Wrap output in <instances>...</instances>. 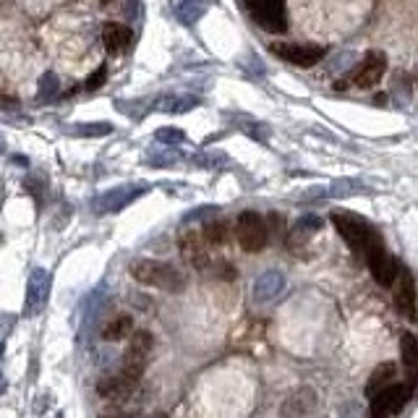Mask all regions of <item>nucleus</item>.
I'll return each mask as SVG.
<instances>
[{
  "mask_svg": "<svg viewBox=\"0 0 418 418\" xmlns=\"http://www.w3.org/2000/svg\"><path fill=\"white\" fill-rule=\"evenodd\" d=\"M131 278L150 285V288H160L168 293H181L186 288V275L181 269H175L168 262H157V259H136L131 262Z\"/></svg>",
  "mask_w": 418,
  "mask_h": 418,
  "instance_id": "1",
  "label": "nucleus"
},
{
  "mask_svg": "<svg viewBox=\"0 0 418 418\" xmlns=\"http://www.w3.org/2000/svg\"><path fill=\"white\" fill-rule=\"evenodd\" d=\"M330 220H332L335 230L340 233V238L353 248L358 257H364L371 246L382 243L379 230H376L374 225H369L364 217L353 215V212H332Z\"/></svg>",
  "mask_w": 418,
  "mask_h": 418,
  "instance_id": "2",
  "label": "nucleus"
},
{
  "mask_svg": "<svg viewBox=\"0 0 418 418\" xmlns=\"http://www.w3.org/2000/svg\"><path fill=\"white\" fill-rule=\"evenodd\" d=\"M236 238H238V246L243 248L246 254H259L269 241L267 220L259 215V212H254V209L241 212L236 220Z\"/></svg>",
  "mask_w": 418,
  "mask_h": 418,
  "instance_id": "3",
  "label": "nucleus"
},
{
  "mask_svg": "<svg viewBox=\"0 0 418 418\" xmlns=\"http://www.w3.org/2000/svg\"><path fill=\"white\" fill-rule=\"evenodd\" d=\"M251 19L269 34H282L288 29L285 0H243Z\"/></svg>",
  "mask_w": 418,
  "mask_h": 418,
  "instance_id": "4",
  "label": "nucleus"
},
{
  "mask_svg": "<svg viewBox=\"0 0 418 418\" xmlns=\"http://www.w3.org/2000/svg\"><path fill=\"white\" fill-rule=\"evenodd\" d=\"M150 191L147 183H134V186H118V188H110V191L99 193L95 202H92V212L95 215H115L120 209H126L129 204H134L141 193Z\"/></svg>",
  "mask_w": 418,
  "mask_h": 418,
  "instance_id": "5",
  "label": "nucleus"
},
{
  "mask_svg": "<svg viewBox=\"0 0 418 418\" xmlns=\"http://www.w3.org/2000/svg\"><path fill=\"white\" fill-rule=\"evenodd\" d=\"M50 288H53L50 269L34 267L29 280H26V296H24V314L29 319L42 314V309L47 306V298H50Z\"/></svg>",
  "mask_w": 418,
  "mask_h": 418,
  "instance_id": "6",
  "label": "nucleus"
},
{
  "mask_svg": "<svg viewBox=\"0 0 418 418\" xmlns=\"http://www.w3.org/2000/svg\"><path fill=\"white\" fill-rule=\"evenodd\" d=\"M154 348V337H152L150 330H139V332L131 335V343L123 353V364H120V371H126L134 379H141L144 369L150 364V353Z\"/></svg>",
  "mask_w": 418,
  "mask_h": 418,
  "instance_id": "7",
  "label": "nucleus"
},
{
  "mask_svg": "<svg viewBox=\"0 0 418 418\" xmlns=\"http://www.w3.org/2000/svg\"><path fill=\"white\" fill-rule=\"evenodd\" d=\"M269 50L278 58H282L285 63H293L298 68H311V65L322 63L324 55H327L322 45L314 42H275Z\"/></svg>",
  "mask_w": 418,
  "mask_h": 418,
  "instance_id": "8",
  "label": "nucleus"
},
{
  "mask_svg": "<svg viewBox=\"0 0 418 418\" xmlns=\"http://www.w3.org/2000/svg\"><path fill=\"white\" fill-rule=\"evenodd\" d=\"M364 262H366V267H369V272H371V278H374L379 285L389 288V285L395 282L400 264H397L395 257H389V251L385 248V241L369 248L364 254Z\"/></svg>",
  "mask_w": 418,
  "mask_h": 418,
  "instance_id": "9",
  "label": "nucleus"
},
{
  "mask_svg": "<svg viewBox=\"0 0 418 418\" xmlns=\"http://www.w3.org/2000/svg\"><path fill=\"white\" fill-rule=\"evenodd\" d=\"M408 395H410V387L408 385H387L385 389H379L374 397H371V416L382 418V416H397L408 403Z\"/></svg>",
  "mask_w": 418,
  "mask_h": 418,
  "instance_id": "10",
  "label": "nucleus"
},
{
  "mask_svg": "<svg viewBox=\"0 0 418 418\" xmlns=\"http://www.w3.org/2000/svg\"><path fill=\"white\" fill-rule=\"evenodd\" d=\"M392 288V300H395V309L400 311V316H416V280L408 272L405 267L397 269L395 282L389 285Z\"/></svg>",
  "mask_w": 418,
  "mask_h": 418,
  "instance_id": "11",
  "label": "nucleus"
},
{
  "mask_svg": "<svg viewBox=\"0 0 418 418\" xmlns=\"http://www.w3.org/2000/svg\"><path fill=\"white\" fill-rule=\"evenodd\" d=\"M209 243L204 241V236L186 230L181 236V254L186 259V264L193 269H209L212 267V257H209Z\"/></svg>",
  "mask_w": 418,
  "mask_h": 418,
  "instance_id": "12",
  "label": "nucleus"
},
{
  "mask_svg": "<svg viewBox=\"0 0 418 418\" xmlns=\"http://www.w3.org/2000/svg\"><path fill=\"white\" fill-rule=\"evenodd\" d=\"M385 71H387L385 53H382V50H371V53L364 55V61H361V63H358V68H355L353 84L369 89V86H374L376 81L385 76Z\"/></svg>",
  "mask_w": 418,
  "mask_h": 418,
  "instance_id": "13",
  "label": "nucleus"
},
{
  "mask_svg": "<svg viewBox=\"0 0 418 418\" xmlns=\"http://www.w3.org/2000/svg\"><path fill=\"white\" fill-rule=\"evenodd\" d=\"M282 290H285V275L278 272V269H267V272H262V275L254 280L251 296H254V303L262 306V303H272Z\"/></svg>",
  "mask_w": 418,
  "mask_h": 418,
  "instance_id": "14",
  "label": "nucleus"
},
{
  "mask_svg": "<svg viewBox=\"0 0 418 418\" xmlns=\"http://www.w3.org/2000/svg\"><path fill=\"white\" fill-rule=\"evenodd\" d=\"M139 379L129 376L126 371H118V374H108L97 382V392L108 400H129L131 392L136 389Z\"/></svg>",
  "mask_w": 418,
  "mask_h": 418,
  "instance_id": "15",
  "label": "nucleus"
},
{
  "mask_svg": "<svg viewBox=\"0 0 418 418\" xmlns=\"http://www.w3.org/2000/svg\"><path fill=\"white\" fill-rule=\"evenodd\" d=\"M108 285L102 282V285H97L92 293H89V298H86V309L84 314H81V335H89L92 332V327H95L99 319H102V314H105V309H108Z\"/></svg>",
  "mask_w": 418,
  "mask_h": 418,
  "instance_id": "16",
  "label": "nucleus"
},
{
  "mask_svg": "<svg viewBox=\"0 0 418 418\" xmlns=\"http://www.w3.org/2000/svg\"><path fill=\"white\" fill-rule=\"evenodd\" d=\"M102 42L108 47V53H123V50H129L131 42H134V32H131L126 24H118V22H108L105 24V29H102Z\"/></svg>",
  "mask_w": 418,
  "mask_h": 418,
  "instance_id": "17",
  "label": "nucleus"
},
{
  "mask_svg": "<svg viewBox=\"0 0 418 418\" xmlns=\"http://www.w3.org/2000/svg\"><path fill=\"white\" fill-rule=\"evenodd\" d=\"M322 225H324L322 217H316V215L300 217L298 223L290 227V233H288V246H290V248H298L300 243H306V241H311V238H314L316 233H319V230H322Z\"/></svg>",
  "mask_w": 418,
  "mask_h": 418,
  "instance_id": "18",
  "label": "nucleus"
},
{
  "mask_svg": "<svg viewBox=\"0 0 418 418\" xmlns=\"http://www.w3.org/2000/svg\"><path fill=\"white\" fill-rule=\"evenodd\" d=\"M316 408V395L309 387H300L298 392H293L288 397V403L282 405V413L285 416H303V413H311Z\"/></svg>",
  "mask_w": 418,
  "mask_h": 418,
  "instance_id": "19",
  "label": "nucleus"
},
{
  "mask_svg": "<svg viewBox=\"0 0 418 418\" xmlns=\"http://www.w3.org/2000/svg\"><path fill=\"white\" fill-rule=\"evenodd\" d=\"M395 374H397V369L392 361H385V364H379L371 371V376H369V382H366L364 387V395L366 397H374L379 389H385L387 385H392L395 382Z\"/></svg>",
  "mask_w": 418,
  "mask_h": 418,
  "instance_id": "20",
  "label": "nucleus"
},
{
  "mask_svg": "<svg viewBox=\"0 0 418 418\" xmlns=\"http://www.w3.org/2000/svg\"><path fill=\"white\" fill-rule=\"evenodd\" d=\"M199 105V99L193 95H162L154 99V110L162 113H188Z\"/></svg>",
  "mask_w": 418,
  "mask_h": 418,
  "instance_id": "21",
  "label": "nucleus"
},
{
  "mask_svg": "<svg viewBox=\"0 0 418 418\" xmlns=\"http://www.w3.org/2000/svg\"><path fill=\"white\" fill-rule=\"evenodd\" d=\"M131 330H134V319H131V314H118V316H113L105 327H102V337L108 340V343H118L123 337H129Z\"/></svg>",
  "mask_w": 418,
  "mask_h": 418,
  "instance_id": "22",
  "label": "nucleus"
},
{
  "mask_svg": "<svg viewBox=\"0 0 418 418\" xmlns=\"http://www.w3.org/2000/svg\"><path fill=\"white\" fill-rule=\"evenodd\" d=\"M204 13H207V0H178V3H175V16H178V22L186 24V26L196 24Z\"/></svg>",
  "mask_w": 418,
  "mask_h": 418,
  "instance_id": "23",
  "label": "nucleus"
},
{
  "mask_svg": "<svg viewBox=\"0 0 418 418\" xmlns=\"http://www.w3.org/2000/svg\"><path fill=\"white\" fill-rule=\"evenodd\" d=\"M202 236L209 246H225L227 241H230V225H227L225 220H212V223L204 225Z\"/></svg>",
  "mask_w": 418,
  "mask_h": 418,
  "instance_id": "24",
  "label": "nucleus"
},
{
  "mask_svg": "<svg viewBox=\"0 0 418 418\" xmlns=\"http://www.w3.org/2000/svg\"><path fill=\"white\" fill-rule=\"evenodd\" d=\"M400 358L405 369H418V335L403 332L400 337Z\"/></svg>",
  "mask_w": 418,
  "mask_h": 418,
  "instance_id": "25",
  "label": "nucleus"
},
{
  "mask_svg": "<svg viewBox=\"0 0 418 418\" xmlns=\"http://www.w3.org/2000/svg\"><path fill=\"white\" fill-rule=\"evenodd\" d=\"M108 134H113L110 123H76L74 129H71V136H89V139L108 136Z\"/></svg>",
  "mask_w": 418,
  "mask_h": 418,
  "instance_id": "26",
  "label": "nucleus"
},
{
  "mask_svg": "<svg viewBox=\"0 0 418 418\" xmlns=\"http://www.w3.org/2000/svg\"><path fill=\"white\" fill-rule=\"evenodd\" d=\"M58 92H61V81H58V76L53 74V71H47V74L40 79V89H37V99L40 102H50V99H55L58 97Z\"/></svg>",
  "mask_w": 418,
  "mask_h": 418,
  "instance_id": "27",
  "label": "nucleus"
},
{
  "mask_svg": "<svg viewBox=\"0 0 418 418\" xmlns=\"http://www.w3.org/2000/svg\"><path fill=\"white\" fill-rule=\"evenodd\" d=\"M181 160H183V154L178 150H172L170 144H165V150L162 152L150 154V162L154 168H170V165H175V162H181Z\"/></svg>",
  "mask_w": 418,
  "mask_h": 418,
  "instance_id": "28",
  "label": "nucleus"
},
{
  "mask_svg": "<svg viewBox=\"0 0 418 418\" xmlns=\"http://www.w3.org/2000/svg\"><path fill=\"white\" fill-rule=\"evenodd\" d=\"M154 139L160 141V144H170V147H175V144H183V141H186V134H183L181 129H160L154 134Z\"/></svg>",
  "mask_w": 418,
  "mask_h": 418,
  "instance_id": "29",
  "label": "nucleus"
},
{
  "mask_svg": "<svg viewBox=\"0 0 418 418\" xmlns=\"http://www.w3.org/2000/svg\"><path fill=\"white\" fill-rule=\"evenodd\" d=\"M105 79H108V65H99L95 74L86 79L84 86L89 89V92H95V89H99V86H102V81H105Z\"/></svg>",
  "mask_w": 418,
  "mask_h": 418,
  "instance_id": "30",
  "label": "nucleus"
},
{
  "mask_svg": "<svg viewBox=\"0 0 418 418\" xmlns=\"http://www.w3.org/2000/svg\"><path fill=\"white\" fill-rule=\"evenodd\" d=\"M193 165H199V168H215L220 162H225L223 154H199V157H193Z\"/></svg>",
  "mask_w": 418,
  "mask_h": 418,
  "instance_id": "31",
  "label": "nucleus"
},
{
  "mask_svg": "<svg viewBox=\"0 0 418 418\" xmlns=\"http://www.w3.org/2000/svg\"><path fill=\"white\" fill-rule=\"evenodd\" d=\"M217 207H199L196 212H191V215H186V223H191V220H199V217H207V215H212Z\"/></svg>",
  "mask_w": 418,
  "mask_h": 418,
  "instance_id": "32",
  "label": "nucleus"
},
{
  "mask_svg": "<svg viewBox=\"0 0 418 418\" xmlns=\"http://www.w3.org/2000/svg\"><path fill=\"white\" fill-rule=\"evenodd\" d=\"M3 152H6V139L0 136V154H3Z\"/></svg>",
  "mask_w": 418,
  "mask_h": 418,
  "instance_id": "33",
  "label": "nucleus"
},
{
  "mask_svg": "<svg viewBox=\"0 0 418 418\" xmlns=\"http://www.w3.org/2000/svg\"><path fill=\"white\" fill-rule=\"evenodd\" d=\"M3 353H6V348H3V343H0V358H3Z\"/></svg>",
  "mask_w": 418,
  "mask_h": 418,
  "instance_id": "34",
  "label": "nucleus"
}]
</instances>
